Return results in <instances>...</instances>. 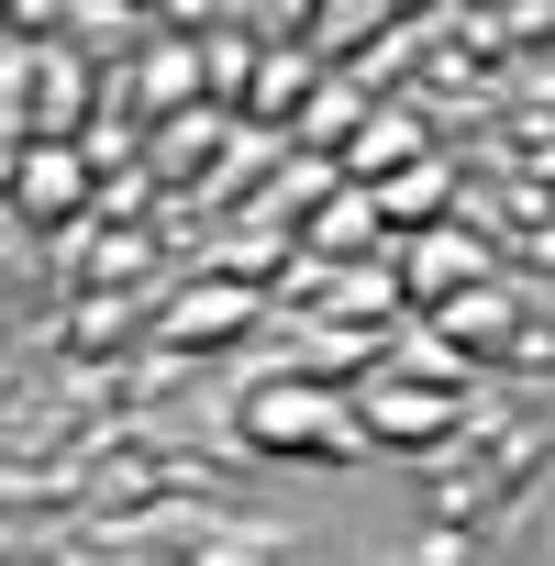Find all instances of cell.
Instances as JSON below:
<instances>
[{
	"label": "cell",
	"mask_w": 555,
	"mask_h": 566,
	"mask_svg": "<svg viewBox=\"0 0 555 566\" xmlns=\"http://www.w3.org/2000/svg\"><path fill=\"white\" fill-rule=\"evenodd\" d=\"M244 444H266V455H345V444H367V422L323 378H266L244 400Z\"/></svg>",
	"instance_id": "obj_1"
},
{
	"label": "cell",
	"mask_w": 555,
	"mask_h": 566,
	"mask_svg": "<svg viewBox=\"0 0 555 566\" xmlns=\"http://www.w3.org/2000/svg\"><path fill=\"white\" fill-rule=\"evenodd\" d=\"M455 411H467V389L455 378H400V367H378V378H356V422L378 433V444H433V433H455Z\"/></svg>",
	"instance_id": "obj_2"
},
{
	"label": "cell",
	"mask_w": 555,
	"mask_h": 566,
	"mask_svg": "<svg viewBox=\"0 0 555 566\" xmlns=\"http://www.w3.org/2000/svg\"><path fill=\"white\" fill-rule=\"evenodd\" d=\"M12 189H23V211H34V222H56V211H78V200H90V156H78V145H34V156L12 167Z\"/></svg>",
	"instance_id": "obj_3"
},
{
	"label": "cell",
	"mask_w": 555,
	"mask_h": 566,
	"mask_svg": "<svg viewBox=\"0 0 555 566\" xmlns=\"http://www.w3.org/2000/svg\"><path fill=\"white\" fill-rule=\"evenodd\" d=\"M433 334H455V345H500V334H511V290H478V301H433Z\"/></svg>",
	"instance_id": "obj_4"
},
{
	"label": "cell",
	"mask_w": 555,
	"mask_h": 566,
	"mask_svg": "<svg viewBox=\"0 0 555 566\" xmlns=\"http://www.w3.org/2000/svg\"><path fill=\"white\" fill-rule=\"evenodd\" d=\"M411 145H422V123H411V112H378V123L356 134V167H389V156H411Z\"/></svg>",
	"instance_id": "obj_5"
},
{
	"label": "cell",
	"mask_w": 555,
	"mask_h": 566,
	"mask_svg": "<svg viewBox=\"0 0 555 566\" xmlns=\"http://www.w3.org/2000/svg\"><path fill=\"white\" fill-rule=\"evenodd\" d=\"M378 211H389V222H433V211H444V167H422V178H400V189H389Z\"/></svg>",
	"instance_id": "obj_6"
},
{
	"label": "cell",
	"mask_w": 555,
	"mask_h": 566,
	"mask_svg": "<svg viewBox=\"0 0 555 566\" xmlns=\"http://www.w3.org/2000/svg\"><path fill=\"white\" fill-rule=\"evenodd\" d=\"M222 323H244V290H211V301L167 312V334H222Z\"/></svg>",
	"instance_id": "obj_7"
}]
</instances>
